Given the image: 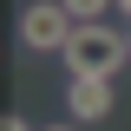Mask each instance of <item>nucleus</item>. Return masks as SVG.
Listing matches in <instances>:
<instances>
[{"label":"nucleus","instance_id":"obj_1","mask_svg":"<svg viewBox=\"0 0 131 131\" xmlns=\"http://www.w3.org/2000/svg\"><path fill=\"white\" fill-rule=\"evenodd\" d=\"M59 59L72 66V79H112L118 66L131 59V33L105 26V20H85V26L66 39V52H59Z\"/></svg>","mask_w":131,"mask_h":131},{"label":"nucleus","instance_id":"obj_2","mask_svg":"<svg viewBox=\"0 0 131 131\" xmlns=\"http://www.w3.org/2000/svg\"><path fill=\"white\" fill-rule=\"evenodd\" d=\"M72 33H79V20L66 13V0H33L20 13V46H33V52H66Z\"/></svg>","mask_w":131,"mask_h":131},{"label":"nucleus","instance_id":"obj_3","mask_svg":"<svg viewBox=\"0 0 131 131\" xmlns=\"http://www.w3.org/2000/svg\"><path fill=\"white\" fill-rule=\"evenodd\" d=\"M112 105H118V92H112V79H72L66 85V112L72 118H112Z\"/></svg>","mask_w":131,"mask_h":131},{"label":"nucleus","instance_id":"obj_4","mask_svg":"<svg viewBox=\"0 0 131 131\" xmlns=\"http://www.w3.org/2000/svg\"><path fill=\"white\" fill-rule=\"evenodd\" d=\"M105 7H112V0H66V13L79 20V26H85V20H98V13H105Z\"/></svg>","mask_w":131,"mask_h":131},{"label":"nucleus","instance_id":"obj_5","mask_svg":"<svg viewBox=\"0 0 131 131\" xmlns=\"http://www.w3.org/2000/svg\"><path fill=\"white\" fill-rule=\"evenodd\" d=\"M0 131H26V118H7V125H0Z\"/></svg>","mask_w":131,"mask_h":131},{"label":"nucleus","instance_id":"obj_6","mask_svg":"<svg viewBox=\"0 0 131 131\" xmlns=\"http://www.w3.org/2000/svg\"><path fill=\"white\" fill-rule=\"evenodd\" d=\"M118 7H125V13H131V0H118Z\"/></svg>","mask_w":131,"mask_h":131},{"label":"nucleus","instance_id":"obj_7","mask_svg":"<svg viewBox=\"0 0 131 131\" xmlns=\"http://www.w3.org/2000/svg\"><path fill=\"white\" fill-rule=\"evenodd\" d=\"M52 131H72V125H52Z\"/></svg>","mask_w":131,"mask_h":131}]
</instances>
